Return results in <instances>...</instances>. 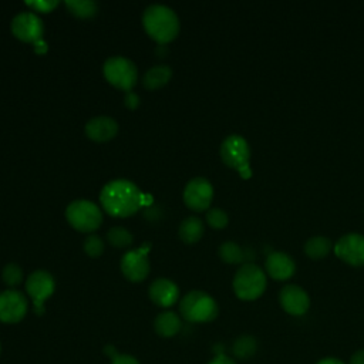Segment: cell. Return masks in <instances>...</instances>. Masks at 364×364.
I'll return each instance as SVG.
<instances>
[{"mask_svg":"<svg viewBox=\"0 0 364 364\" xmlns=\"http://www.w3.org/2000/svg\"><path fill=\"white\" fill-rule=\"evenodd\" d=\"M142 191L128 179H114L105 183L100 193L104 210L114 218H127L136 213L144 205Z\"/></svg>","mask_w":364,"mask_h":364,"instance_id":"cell-1","label":"cell"},{"mask_svg":"<svg viewBox=\"0 0 364 364\" xmlns=\"http://www.w3.org/2000/svg\"><path fill=\"white\" fill-rule=\"evenodd\" d=\"M142 24L151 38L159 44L172 41L179 33V18L176 13L165 4H151L142 14Z\"/></svg>","mask_w":364,"mask_h":364,"instance_id":"cell-2","label":"cell"},{"mask_svg":"<svg viewBox=\"0 0 364 364\" xmlns=\"http://www.w3.org/2000/svg\"><path fill=\"white\" fill-rule=\"evenodd\" d=\"M267 286L264 272L252 262L243 263L233 277V291L237 299L252 301L259 299Z\"/></svg>","mask_w":364,"mask_h":364,"instance_id":"cell-3","label":"cell"},{"mask_svg":"<svg viewBox=\"0 0 364 364\" xmlns=\"http://www.w3.org/2000/svg\"><path fill=\"white\" fill-rule=\"evenodd\" d=\"M179 313L189 323H208L216 318L219 307L210 294L202 290H192L182 297Z\"/></svg>","mask_w":364,"mask_h":364,"instance_id":"cell-4","label":"cell"},{"mask_svg":"<svg viewBox=\"0 0 364 364\" xmlns=\"http://www.w3.org/2000/svg\"><path fill=\"white\" fill-rule=\"evenodd\" d=\"M220 158L225 165L236 169L242 178L247 179L252 176L249 166L250 161V146L247 141L237 134L226 136L220 144Z\"/></svg>","mask_w":364,"mask_h":364,"instance_id":"cell-5","label":"cell"},{"mask_svg":"<svg viewBox=\"0 0 364 364\" xmlns=\"http://www.w3.org/2000/svg\"><path fill=\"white\" fill-rule=\"evenodd\" d=\"M65 218L75 230L84 233L97 230L102 223L101 209L94 202L87 199L70 202L65 209Z\"/></svg>","mask_w":364,"mask_h":364,"instance_id":"cell-6","label":"cell"},{"mask_svg":"<svg viewBox=\"0 0 364 364\" xmlns=\"http://www.w3.org/2000/svg\"><path fill=\"white\" fill-rule=\"evenodd\" d=\"M102 71L109 84L125 92L131 91L138 80L136 65L129 58L122 55H114L105 60Z\"/></svg>","mask_w":364,"mask_h":364,"instance_id":"cell-7","label":"cell"},{"mask_svg":"<svg viewBox=\"0 0 364 364\" xmlns=\"http://www.w3.org/2000/svg\"><path fill=\"white\" fill-rule=\"evenodd\" d=\"M55 282L47 270H34L26 280V291L33 300L34 313H44V301L54 293Z\"/></svg>","mask_w":364,"mask_h":364,"instance_id":"cell-8","label":"cell"},{"mask_svg":"<svg viewBox=\"0 0 364 364\" xmlns=\"http://www.w3.org/2000/svg\"><path fill=\"white\" fill-rule=\"evenodd\" d=\"M148 247H149V243H146L142 247L128 250L121 257V263H119L121 272L129 282H134V283L142 282L149 274L151 266L146 256Z\"/></svg>","mask_w":364,"mask_h":364,"instance_id":"cell-9","label":"cell"},{"mask_svg":"<svg viewBox=\"0 0 364 364\" xmlns=\"http://www.w3.org/2000/svg\"><path fill=\"white\" fill-rule=\"evenodd\" d=\"M213 199V186L212 183L202 176L191 179L183 189V202L185 205L196 212L206 210Z\"/></svg>","mask_w":364,"mask_h":364,"instance_id":"cell-10","label":"cell"},{"mask_svg":"<svg viewBox=\"0 0 364 364\" xmlns=\"http://www.w3.org/2000/svg\"><path fill=\"white\" fill-rule=\"evenodd\" d=\"M27 309V297L21 291L16 289L0 291V321L7 324L18 323L24 318Z\"/></svg>","mask_w":364,"mask_h":364,"instance_id":"cell-11","label":"cell"},{"mask_svg":"<svg viewBox=\"0 0 364 364\" xmlns=\"http://www.w3.org/2000/svg\"><path fill=\"white\" fill-rule=\"evenodd\" d=\"M333 250L344 263L354 267L364 266V235L347 233L334 243Z\"/></svg>","mask_w":364,"mask_h":364,"instance_id":"cell-12","label":"cell"},{"mask_svg":"<svg viewBox=\"0 0 364 364\" xmlns=\"http://www.w3.org/2000/svg\"><path fill=\"white\" fill-rule=\"evenodd\" d=\"M11 33L21 41L37 43L43 37L44 24L34 11H21L11 20Z\"/></svg>","mask_w":364,"mask_h":364,"instance_id":"cell-13","label":"cell"},{"mask_svg":"<svg viewBox=\"0 0 364 364\" xmlns=\"http://www.w3.org/2000/svg\"><path fill=\"white\" fill-rule=\"evenodd\" d=\"M282 309L291 316H303L310 307V297L304 289L297 284H286L279 293Z\"/></svg>","mask_w":364,"mask_h":364,"instance_id":"cell-14","label":"cell"},{"mask_svg":"<svg viewBox=\"0 0 364 364\" xmlns=\"http://www.w3.org/2000/svg\"><path fill=\"white\" fill-rule=\"evenodd\" d=\"M149 299L159 307H171L178 301L179 289L176 283L169 279L159 277L149 286Z\"/></svg>","mask_w":364,"mask_h":364,"instance_id":"cell-15","label":"cell"},{"mask_svg":"<svg viewBox=\"0 0 364 364\" xmlns=\"http://www.w3.org/2000/svg\"><path fill=\"white\" fill-rule=\"evenodd\" d=\"M266 273L274 280H287L296 272L294 260L284 252H272L264 262Z\"/></svg>","mask_w":364,"mask_h":364,"instance_id":"cell-16","label":"cell"},{"mask_svg":"<svg viewBox=\"0 0 364 364\" xmlns=\"http://www.w3.org/2000/svg\"><path fill=\"white\" fill-rule=\"evenodd\" d=\"M118 132V122L107 115L91 118L85 124V134L95 142H105L112 139Z\"/></svg>","mask_w":364,"mask_h":364,"instance_id":"cell-17","label":"cell"},{"mask_svg":"<svg viewBox=\"0 0 364 364\" xmlns=\"http://www.w3.org/2000/svg\"><path fill=\"white\" fill-rule=\"evenodd\" d=\"M182 327L181 318L175 311H162L155 317L154 328L161 337H172L179 333Z\"/></svg>","mask_w":364,"mask_h":364,"instance_id":"cell-18","label":"cell"},{"mask_svg":"<svg viewBox=\"0 0 364 364\" xmlns=\"http://www.w3.org/2000/svg\"><path fill=\"white\" fill-rule=\"evenodd\" d=\"M172 77V70L166 64H158L146 70L142 77V84L146 90H158L164 87Z\"/></svg>","mask_w":364,"mask_h":364,"instance_id":"cell-19","label":"cell"},{"mask_svg":"<svg viewBox=\"0 0 364 364\" xmlns=\"http://www.w3.org/2000/svg\"><path fill=\"white\" fill-rule=\"evenodd\" d=\"M203 222L198 216L185 218L178 229V235L185 243H196L203 235Z\"/></svg>","mask_w":364,"mask_h":364,"instance_id":"cell-20","label":"cell"},{"mask_svg":"<svg viewBox=\"0 0 364 364\" xmlns=\"http://www.w3.org/2000/svg\"><path fill=\"white\" fill-rule=\"evenodd\" d=\"M331 249H333V243L326 236H313L307 239L304 243V253L313 260L326 257L331 252Z\"/></svg>","mask_w":364,"mask_h":364,"instance_id":"cell-21","label":"cell"},{"mask_svg":"<svg viewBox=\"0 0 364 364\" xmlns=\"http://www.w3.org/2000/svg\"><path fill=\"white\" fill-rule=\"evenodd\" d=\"M218 255L222 259V262L228 263V264H237L242 263L246 259L245 250L235 242H223L219 249H218Z\"/></svg>","mask_w":364,"mask_h":364,"instance_id":"cell-22","label":"cell"},{"mask_svg":"<svg viewBox=\"0 0 364 364\" xmlns=\"http://www.w3.org/2000/svg\"><path fill=\"white\" fill-rule=\"evenodd\" d=\"M65 6L68 7L70 13L81 18L92 17L98 11V4L92 0H67Z\"/></svg>","mask_w":364,"mask_h":364,"instance_id":"cell-23","label":"cell"},{"mask_svg":"<svg viewBox=\"0 0 364 364\" xmlns=\"http://www.w3.org/2000/svg\"><path fill=\"white\" fill-rule=\"evenodd\" d=\"M256 350H257V343H256L255 337L247 336V334L240 336L233 343V354L240 360H247V358L253 357Z\"/></svg>","mask_w":364,"mask_h":364,"instance_id":"cell-24","label":"cell"},{"mask_svg":"<svg viewBox=\"0 0 364 364\" xmlns=\"http://www.w3.org/2000/svg\"><path fill=\"white\" fill-rule=\"evenodd\" d=\"M107 240L114 247H128L134 242V236L122 226H114L107 232Z\"/></svg>","mask_w":364,"mask_h":364,"instance_id":"cell-25","label":"cell"},{"mask_svg":"<svg viewBox=\"0 0 364 364\" xmlns=\"http://www.w3.org/2000/svg\"><path fill=\"white\" fill-rule=\"evenodd\" d=\"M1 279H3L4 284H7L9 287H16L23 280V270L17 263L10 262L3 267Z\"/></svg>","mask_w":364,"mask_h":364,"instance_id":"cell-26","label":"cell"},{"mask_svg":"<svg viewBox=\"0 0 364 364\" xmlns=\"http://www.w3.org/2000/svg\"><path fill=\"white\" fill-rule=\"evenodd\" d=\"M206 222L213 229H223L229 223V216L220 208H210L206 212Z\"/></svg>","mask_w":364,"mask_h":364,"instance_id":"cell-27","label":"cell"},{"mask_svg":"<svg viewBox=\"0 0 364 364\" xmlns=\"http://www.w3.org/2000/svg\"><path fill=\"white\" fill-rule=\"evenodd\" d=\"M84 252L91 256V257H98L100 255H102L104 249H105V243L104 240L98 236V235H90L85 240H84Z\"/></svg>","mask_w":364,"mask_h":364,"instance_id":"cell-28","label":"cell"},{"mask_svg":"<svg viewBox=\"0 0 364 364\" xmlns=\"http://www.w3.org/2000/svg\"><path fill=\"white\" fill-rule=\"evenodd\" d=\"M26 4L31 9H34V11H41V13H48L51 11L54 7L58 6V0H36V1H26Z\"/></svg>","mask_w":364,"mask_h":364,"instance_id":"cell-29","label":"cell"},{"mask_svg":"<svg viewBox=\"0 0 364 364\" xmlns=\"http://www.w3.org/2000/svg\"><path fill=\"white\" fill-rule=\"evenodd\" d=\"M124 102H125V105H127L128 108L134 109V108H136V107L139 105V97H138V94H135L134 91H127V92H125Z\"/></svg>","mask_w":364,"mask_h":364,"instance_id":"cell-30","label":"cell"},{"mask_svg":"<svg viewBox=\"0 0 364 364\" xmlns=\"http://www.w3.org/2000/svg\"><path fill=\"white\" fill-rule=\"evenodd\" d=\"M111 364H139L138 360L132 355L128 354H117L115 357H112V363Z\"/></svg>","mask_w":364,"mask_h":364,"instance_id":"cell-31","label":"cell"},{"mask_svg":"<svg viewBox=\"0 0 364 364\" xmlns=\"http://www.w3.org/2000/svg\"><path fill=\"white\" fill-rule=\"evenodd\" d=\"M348 364H364V348L357 350V351L351 355Z\"/></svg>","mask_w":364,"mask_h":364,"instance_id":"cell-32","label":"cell"},{"mask_svg":"<svg viewBox=\"0 0 364 364\" xmlns=\"http://www.w3.org/2000/svg\"><path fill=\"white\" fill-rule=\"evenodd\" d=\"M209 364H236V363L232 358H229V357H226L223 354H219Z\"/></svg>","mask_w":364,"mask_h":364,"instance_id":"cell-33","label":"cell"},{"mask_svg":"<svg viewBox=\"0 0 364 364\" xmlns=\"http://www.w3.org/2000/svg\"><path fill=\"white\" fill-rule=\"evenodd\" d=\"M316 364H344L341 360L336 358V357H326V358H321L318 363Z\"/></svg>","mask_w":364,"mask_h":364,"instance_id":"cell-34","label":"cell"},{"mask_svg":"<svg viewBox=\"0 0 364 364\" xmlns=\"http://www.w3.org/2000/svg\"><path fill=\"white\" fill-rule=\"evenodd\" d=\"M0 351H1V347H0Z\"/></svg>","mask_w":364,"mask_h":364,"instance_id":"cell-35","label":"cell"}]
</instances>
